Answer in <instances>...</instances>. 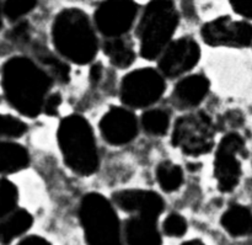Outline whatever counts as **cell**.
Returning <instances> with one entry per match:
<instances>
[{
    "label": "cell",
    "instance_id": "cell-31",
    "mask_svg": "<svg viewBox=\"0 0 252 245\" xmlns=\"http://www.w3.org/2000/svg\"><path fill=\"white\" fill-rule=\"evenodd\" d=\"M102 76V66L101 64H95L90 70V80L93 83H97Z\"/></svg>",
    "mask_w": 252,
    "mask_h": 245
},
{
    "label": "cell",
    "instance_id": "cell-5",
    "mask_svg": "<svg viewBox=\"0 0 252 245\" xmlns=\"http://www.w3.org/2000/svg\"><path fill=\"white\" fill-rule=\"evenodd\" d=\"M79 217L89 245H122L120 219L102 195H86L80 204Z\"/></svg>",
    "mask_w": 252,
    "mask_h": 245
},
{
    "label": "cell",
    "instance_id": "cell-11",
    "mask_svg": "<svg viewBox=\"0 0 252 245\" xmlns=\"http://www.w3.org/2000/svg\"><path fill=\"white\" fill-rule=\"evenodd\" d=\"M201 49L191 37H182L170 42L162 51L159 62L161 73L167 78H175L191 70L199 61Z\"/></svg>",
    "mask_w": 252,
    "mask_h": 245
},
{
    "label": "cell",
    "instance_id": "cell-7",
    "mask_svg": "<svg viewBox=\"0 0 252 245\" xmlns=\"http://www.w3.org/2000/svg\"><path fill=\"white\" fill-rule=\"evenodd\" d=\"M165 91V80L161 74L152 68L130 71L121 85L123 104L133 108H143L157 103Z\"/></svg>",
    "mask_w": 252,
    "mask_h": 245
},
{
    "label": "cell",
    "instance_id": "cell-2",
    "mask_svg": "<svg viewBox=\"0 0 252 245\" xmlns=\"http://www.w3.org/2000/svg\"><path fill=\"white\" fill-rule=\"evenodd\" d=\"M52 37L57 51L73 63H90L98 43L88 15L79 9H65L56 16Z\"/></svg>",
    "mask_w": 252,
    "mask_h": 245
},
{
    "label": "cell",
    "instance_id": "cell-32",
    "mask_svg": "<svg viewBox=\"0 0 252 245\" xmlns=\"http://www.w3.org/2000/svg\"><path fill=\"white\" fill-rule=\"evenodd\" d=\"M182 245H204V244H203V242L199 241V239H193V241H189Z\"/></svg>",
    "mask_w": 252,
    "mask_h": 245
},
{
    "label": "cell",
    "instance_id": "cell-23",
    "mask_svg": "<svg viewBox=\"0 0 252 245\" xmlns=\"http://www.w3.org/2000/svg\"><path fill=\"white\" fill-rule=\"evenodd\" d=\"M27 132V125L19 117L0 113V140H14Z\"/></svg>",
    "mask_w": 252,
    "mask_h": 245
},
{
    "label": "cell",
    "instance_id": "cell-16",
    "mask_svg": "<svg viewBox=\"0 0 252 245\" xmlns=\"http://www.w3.org/2000/svg\"><path fill=\"white\" fill-rule=\"evenodd\" d=\"M33 224V217L25 209H15L0 218V245H10L22 238Z\"/></svg>",
    "mask_w": 252,
    "mask_h": 245
},
{
    "label": "cell",
    "instance_id": "cell-20",
    "mask_svg": "<svg viewBox=\"0 0 252 245\" xmlns=\"http://www.w3.org/2000/svg\"><path fill=\"white\" fill-rule=\"evenodd\" d=\"M157 179L160 187L166 192L176 191L184 182V172L177 164L164 162L158 167Z\"/></svg>",
    "mask_w": 252,
    "mask_h": 245
},
{
    "label": "cell",
    "instance_id": "cell-9",
    "mask_svg": "<svg viewBox=\"0 0 252 245\" xmlns=\"http://www.w3.org/2000/svg\"><path fill=\"white\" fill-rule=\"evenodd\" d=\"M138 14L134 0H105L95 11V24L98 31L106 36L120 37L133 26Z\"/></svg>",
    "mask_w": 252,
    "mask_h": 245
},
{
    "label": "cell",
    "instance_id": "cell-15",
    "mask_svg": "<svg viewBox=\"0 0 252 245\" xmlns=\"http://www.w3.org/2000/svg\"><path fill=\"white\" fill-rule=\"evenodd\" d=\"M209 90V81L206 76L196 75L182 79L175 88L172 100L180 107H193L201 104Z\"/></svg>",
    "mask_w": 252,
    "mask_h": 245
},
{
    "label": "cell",
    "instance_id": "cell-12",
    "mask_svg": "<svg viewBox=\"0 0 252 245\" xmlns=\"http://www.w3.org/2000/svg\"><path fill=\"white\" fill-rule=\"evenodd\" d=\"M100 131L103 140L110 144H126L132 142L137 136V118L126 108L112 107L101 120Z\"/></svg>",
    "mask_w": 252,
    "mask_h": 245
},
{
    "label": "cell",
    "instance_id": "cell-34",
    "mask_svg": "<svg viewBox=\"0 0 252 245\" xmlns=\"http://www.w3.org/2000/svg\"><path fill=\"white\" fill-rule=\"evenodd\" d=\"M0 103H1V96H0Z\"/></svg>",
    "mask_w": 252,
    "mask_h": 245
},
{
    "label": "cell",
    "instance_id": "cell-30",
    "mask_svg": "<svg viewBox=\"0 0 252 245\" xmlns=\"http://www.w3.org/2000/svg\"><path fill=\"white\" fill-rule=\"evenodd\" d=\"M16 245H51V243L39 236H27L20 239Z\"/></svg>",
    "mask_w": 252,
    "mask_h": 245
},
{
    "label": "cell",
    "instance_id": "cell-33",
    "mask_svg": "<svg viewBox=\"0 0 252 245\" xmlns=\"http://www.w3.org/2000/svg\"><path fill=\"white\" fill-rule=\"evenodd\" d=\"M2 17H4V12H2V4L1 0H0V30L2 27Z\"/></svg>",
    "mask_w": 252,
    "mask_h": 245
},
{
    "label": "cell",
    "instance_id": "cell-27",
    "mask_svg": "<svg viewBox=\"0 0 252 245\" xmlns=\"http://www.w3.org/2000/svg\"><path fill=\"white\" fill-rule=\"evenodd\" d=\"M44 63L48 64V66L51 67L53 74L57 76V78L59 79V80H61V81H68V79H69V68L65 66V64L62 63L61 61H57V59L52 58V57L47 58L46 61H44Z\"/></svg>",
    "mask_w": 252,
    "mask_h": 245
},
{
    "label": "cell",
    "instance_id": "cell-21",
    "mask_svg": "<svg viewBox=\"0 0 252 245\" xmlns=\"http://www.w3.org/2000/svg\"><path fill=\"white\" fill-rule=\"evenodd\" d=\"M170 118L167 112L160 108L147 111L142 117V125L145 132L153 136H162L167 132Z\"/></svg>",
    "mask_w": 252,
    "mask_h": 245
},
{
    "label": "cell",
    "instance_id": "cell-17",
    "mask_svg": "<svg viewBox=\"0 0 252 245\" xmlns=\"http://www.w3.org/2000/svg\"><path fill=\"white\" fill-rule=\"evenodd\" d=\"M29 164L30 154L24 145L14 140H0V176L21 172Z\"/></svg>",
    "mask_w": 252,
    "mask_h": 245
},
{
    "label": "cell",
    "instance_id": "cell-19",
    "mask_svg": "<svg viewBox=\"0 0 252 245\" xmlns=\"http://www.w3.org/2000/svg\"><path fill=\"white\" fill-rule=\"evenodd\" d=\"M103 51L110 58L111 63L118 68H127L135 59L132 41L123 36L107 38L103 44Z\"/></svg>",
    "mask_w": 252,
    "mask_h": 245
},
{
    "label": "cell",
    "instance_id": "cell-6",
    "mask_svg": "<svg viewBox=\"0 0 252 245\" xmlns=\"http://www.w3.org/2000/svg\"><path fill=\"white\" fill-rule=\"evenodd\" d=\"M214 133L213 122L206 113H191L176 121L172 143L186 154L198 157L211 152L214 145Z\"/></svg>",
    "mask_w": 252,
    "mask_h": 245
},
{
    "label": "cell",
    "instance_id": "cell-3",
    "mask_svg": "<svg viewBox=\"0 0 252 245\" xmlns=\"http://www.w3.org/2000/svg\"><path fill=\"white\" fill-rule=\"evenodd\" d=\"M58 143L65 164L76 174H94L98 168V152L90 123L80 115H70L61 122Z\"/></svg>",
    "mask_w": 252,
    "mask_h": 245
},
{
    "label": "cell",
    "instance_id": "cell-29",
    "mask_svg": "<svg viewBox=\"0 0 252 245\" xmlns=\"http://www.w3.org/2000/svg\"><path fill=\"white\" fill-rule=\"evenodd\" d=\"M62 98L59 94H52V95L47 96L46 101H44L43 111L47 113V115L54 116L57 112H58V108L61 106Z\"/></svg>",
    "mask_w": 252,
    "mask_h": 245
},
{
    "label": "cell",
    "instance_id": "cell-26",
    "mask_svg": "<svg viewBox=\"0 0 252 245\" xmlns=\"http://www.w3.org/2000/svg\"><path fill=\"white\" fill-rule=\"evenodd\" d=\"M11 41L16 42V43H22L26 42L30 37V25L27 21H19V24L15 27H12L7 34Z\"/></svg>",
    "mask_w": 252,
    "mask_h": 245
},
{
    "label": "cell",
    "instance_id": "cell-10",
    "mask_svg": "<svg viewBox=\"0 0 252 245\" xmlns=\"http://www.w3.org/2000/svg\"><path fill=\"white\" fill-rule=\"evenodd\" d=\"M206 43L214 47L243 48L252 44V25L248 21H234L230 16H220L202 27Z\"/></svg>",
    "mask_w": 252,
    "mask_h": 245
},
{
    "label": "cell",
    "instance_id": "cell-18",
    "mask_svg": "<svg viewBox=\"0 0 252 245\" xmlns=\"http://www.w3.org/2000/svg\"><path fill=\"white\" fill-rule=\"evenodd\" d=\"M221 226L233 237L252 234V212L248 207L234 205L221 217Z\"/></svg>",
    "mask_w": 252,
    "mask_h": 245
},
{
    "label": "cell",
    "instance_id": "cell-1",
    "mask_svg": "<svg viewBox=\"0 0 252 245\" xmlns=\"http://www.w3.org/2000/svg\"><path fill=\"white\" fill-rule=\"evenodd\" d=\"M0 84L2 96L14 110L34 118L43 111L52 76L29 57L15 56L2 64Z\"/></svg>",
    "mask_w": 252,
    "mask_h": 245
},
{
    "label": "cell",
    "instance_id": "cell-25",
    "mask_svg": "<svg viewBox=\"0 0 252 245\" xmlns=\"http://www.w3.org/2000/svg\"><path fill=\"white\" fill-rule=\"evenodd\" d=\"M162 228L169 237H182L187 232V222L181 214L171 213L165 219Z\"/></svg>",
    "mask_w": 252,
    "mask_h": 245
},
{
    "label": "cell",
    "instance_id": "cell-22",
    "mask_svg": "<svg viewBox=\"0 0 252 245\" xmlns=\"http://www.w3.org/2000/svg\"><path fill=\"white\" fill-rule=\"evenodd\" d=\"M19 204V190L9 179L0 176V218L6 216Z\"/></svg>",
    "mask_w": 252,
    "mask_h": 245
},
{
    "label": "cell",
    "instance_id": "cell-4",
    "mask_svg": "<svg viewBox=\"0 0 252 245\" xmlns=\"http://www.w3.org/2000/svg\"><path fill=\"white\" fill-rule=\"evenodd\" d=\"M179 25V12L172 0H152L138 24L137 36L143 58L153 61L162 53Z\"/></svg>",
    "mask_w": 252,
    "mask_h": 245
},
{
    "label": "cell",
    "instance_id": "cell-8",
    "mask_svg": "<svg viewBox=\"0 0 252 245\" xmlns=\"http://www.w3.org/2000/svg\"><path fill=\"white\" fill-rule=\"evenodd\" d=\"M245 149V142L238 133H229L219 143L214 160V175L220 191H233L241 177L238 155Z\"/></svg>",
    "mask_w": 252,
    "mask_h": 245
},
{
    "label": "cell",
    "instance_id": "cell-28",
    "mask_svg": "<svg viewBox=\"0 0 252 245\" xmlns=\"http://www.w3.org/2000/svg\"><path fill=\"white\" fill-rule=\"evenodd\" d=\"M230 4L236 14L252 20V0H230Z\"/></svg>",
    "mask_w": 252,
    "mask_h": 245
},
{
    "label": "cell",
    "instance_id": "cell-14",
    "mask_svg": "<svg viewBox=\"0 0 252 245\" xmlns=\"http://www.w3.org/2000/svg\"><path fill=\"white\" fill-rule=\"evenodd\" d=\"M158 218L135 214L126 223L125 234L128 245H160L161 237L157 226Z\"/></svg>",
    "mask_w": 252,
    "mask_h": 245
},
{
    "label": "cell",
    "instance_id": "cell-13",
    "mask_svg": "<svg viewBox=\"0 0 252 245\" xmlns=\"http://www.w3.org/2000/svg\"><path fill=\"white\" fill-rule=\"evenodd\" d=\"M113 202L126 212L155 218L164 211V200L157 192L147 190H122L113 195Z\"/></svg>",
    "mask_w": 252,
    "mask_h": 245
},
{
    "label": "cell",
    "instance_id": "cell-24",
    "mask_svg": "<svg viewBox=\"0 0 252 245\" xmlns=\"http://www.w3.org/2000/svg\"><path fill=\"white\" fill-rule=\"evenodd\" d=\"M1 4L4 17L15 22L31 12L36 6L37 0H1Z\"/></svg>",
    "mask_w": 252,
    "mask_h": 245
}]
</instances>
